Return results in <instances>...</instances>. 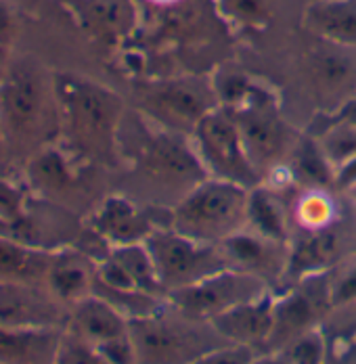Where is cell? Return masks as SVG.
I'll return each instance as SVG.
<instances>
[{
	"instance_id": "obj_1",
	"label": "cell",
	"mask_w": 356,
	"mask_h": 364,
	"mask_svg": "<svg viewBox=\"0 0 356 364\" xmlns=\"http://www.w3.org/2000/svg\"><path fill=\"white\" fill-rule=\"evenodd\" d=\"M0 124L11 151H28L59 134L55 73L34 57L9 61L0 77Z\"/></svg>"
},
{
	"instance_id": "obj_2",
	"label": "cell",
	"mask_w": 356,
	"mask_h": 364,
	"mask_svg": "<svg viewBox=\"0 0 356 364\" xmlns=\"http://www.w3.org/2000/svg\"><path fill=\"white\" fill-rule=\"evenodd\" d=\"M59 136L71 153L88 159L111 157L122 103L103 86L75 73H55Z\"/></svg>"
},
{
	"instance_id": "obj_3",
	"label": "cell",
	"mask_w": 356,
	"mask_h": 364,
	"mask_svg": "<svg viewBox=\"0 0 356 364\" xmlns=\"http://www.w3.org/2000/svg\"><path fill=\"white\" fill-rule=\"evenodd\" d=\"M249 188L208 176L197 182L170 212V226L180 235L218 245L248 226Z\"/></svg>"
},
{
	"instance_id": "obj_4",
	"label": "cell",
	"mask_w": 356,
	"mask_h": 364,
	"mask_svg": "<svg viewBox=\"0 0 356 364\" xmlns=\"http://www.w3.org/2000/svg\"><path fill=\"white\" fill-rule=\"evenodd\" d=\"M189 139L208 176L237 182L246 188L262 184V176L249 159L239 126L229 107L218 105L204 115Z\"/></svg>"
},
{
	"instance_id": "obj_5",
	"label": "cell",
	"mask_w": 356,
	"mask_h": 364,
	"mask_svg": "<svg viewBox=\"0 0 356 364\" xmlns=\"http://www.w3.org/2000/svg\"><path fill=\"white\" fill-rule=\"evenodd\" d=\"M268 283L235 268H222L191 285L166 293L168 306H172L180 316L195 323L208 321L231 312L233 308L253 301L268 293Z\"/></svg>"
},
{
	"instance_id": "obj_6",
	"label": "cell",
	"mask_w": 356,
	"mask_h": 364,
	"mask_svg": "<svg viewBox=\"0 0 356 364\" xmlns=\"http://www.w3.org/2000/svg\"><path fill=\"white\" fill-rule=\"evenodd\" d=\"M142 109L164 130L191 136L204 115L220 105L214 82L201 77H174L151 84L142 92Z\"/></svg>"
},
{
	"instance_id": "obj_7",
	"label": "cell",
	"mask_w": 356,
	"mask_h": 364,
	"mask_svg": "<svg viewBox=\"0 0 356 364\" xmlns=\"http://www.w3.org/2000/svg\"><path fill=\"white\" fill-rule=\"evenodd\" d=\"M145 245L153 257L164 291H174L191 285L212 272L229 268L218 245H208L180 235L172 226L155 228Z\"/></svg>"
},
{
	"instance_id": "obj_8",
	"label": "cell",
	"mask_w": 356,
	"mask_h": 364,
	"mask_svg": "<svg viewBox=\"0 0 356 364\" xmlns=\"http://www.w3.org/2000/svg\"><path fill=\"white\" fill-rule=\"evenodd\" d=\"M239 126L249 159L258 168L262 182L271 170L285 164L298 141L291 139L289 126L279 115L273 97L262 88H256L248 101L237 107H229Z\"/></svg>"
},
{
	"instance_id": "obj_9",
	"label": "cell",
	"mask_w": 356,
	"mask_h": 364,
	"mask_svg": "<svg viewBox=\"0 0 356 364\" xmlns=\"http://www.w3.org/2000/svg\"><path fill=\"white\" fill-rule=\"evenodd\" d=\"M218 250L229 268L249 272L268 285L287 274L289 243L256 232L249 226L218 243Z\"/></svg>"
},
{
	"instance_id": "obj_10",
	"label": "cell",
	"mask_w": 356,
	"mask_h": 364,
	"mask_svg": "<svg viewBox=\"0 0 356 364\" xmlns=\"http://www.w3.org/2000/svg\"><path fill=\"white\" fill-rule=\"evenodd\" d=\"M59 4L88 36L103 44L126 40L139 23L135 0H59Z\"/></svg>"
},
{
	"instance_id": "obj_11",
	"label": "cell",
	"mask_w": 356,
	"mask_h": 364,
	"mask_svg": "<svg viewBox=\"0 0 356 364\" xmlns=\"http://www.w3.org/2000/svg\"><path fill=\"white\" fill-rule=\"evenodd\" d=\"M157 214L159 208L145 210L124 197H109L101 205V210L95 214L90 226L111 247L142 243L155 228L170 226V222L155 218Z\"/></svg>"
},
{
	"instance_id": "obj_12",
	"label": "cell",
	"mask_w": 356,
	"mask_h": 364,
	"mask_svg": "<svg viewBox=\"0 0 356 364\" xmlns=\"http://www.w3.org/2000/svg\"><path fill=\"white\" fill-rule=\"evenodd\" d=\"M346 243L342 224L315 232H302L300 239L289 241V264L285 277L298 281L319 277L346 255Z\"/></svg>"
},
{
	"instance_id": "obj_13",
	"label": "cell",
	"mask_w": 356,
	"mask_h": 364,
	"mask_svg": "<svg viewBox=\"0 0 356 364\" xmlns=\"http://www.w3.org/2000/svg\"><path fill=\"white\" fill-rule=\"evenodd\" d=\"M128 337L132 341L137 360L145 363H174L191 356L187 352V333L177 323L164 321L157 312L132 316L128 321Z\"/></svg>"
},
{
	"instance_id": "obj_14",
	"label": "cell",
	"mask_w": 356,
	"mask_h": 364,
	"mask_svg": "<svg viewBox=\"0 0 356 364\" xmlns=\"http://www.w3.org/2000/svg\"><path fill=\"white\" fill-rule=\"evenodd\" d=\"M70 333L84 339L99 352L107 343L128 335V318L107 297L90 293L88 297L73 304Z\"/></svg>"
},
{
	"instance_id": "obj_15",
	"label": "cell",
	"mask_w": 356,
	"mask_h": 364,
	"mask_svg": "<svg viewBox=\"0 0 356 364\" xmlns=\"http://www.w3.org/2000/svg\"><path fill=\"white\" fill-rule=\"evenodd\" d=\"M97 283V262L78 247H61L51 255L46 285L57 299L80 301Z\"/></svg>"
},
{
	"instance_id": "obj_16",
	"label": "cell",
	"mask_w": 356,
	"mask_h": 364,
	"mask_svg": "<svg viewBox=\"0 0 356 364\" xmlns=\"http://www.w3.org/2000/svg\"><path fill=\"white\" fill-rule=\"evenodd\" d=\"M214 328L220 337L229 339L231 343L253 346V343H268L273 325H275V299L264 293L262 297L241 304L231 312L212 321Z\"/></svg>"
},
{
	"instance_id": "obj_17",
	"label": "cell",
	"mask_w": 356,
	"mask_h": 364,
	"mask_svg": "<svg viewBox=\"0 0 356 364\" xmlns=\"http://www.w3.org/2000/svg\"><path fill=\"white\" fill-rule=\"evenodd\" d=\"M57 308L34 283H0V325L53 327Z\"/></svg>"
},
{
	"instance_id": "obj_18",
	"label": "cell",
	"mask_w": 356,
	"mask_h": 364,
	"mask_svg": "<svg viewBox=\"0 0 356 364\" xmlns=\"http://www.w3.org/2000/svg\"><path fill=\"white\" fill-rule=\"evenodd\" d=\"M304 26L323 42L356 50V0H313Z\"/></svg>"
},
{
	"instance_id": "obj_19",
	"label": "cell",
	"mask_w": 356,
	"mask_h": 364,
	"mask_svg": "<svg viewBox=\"0 0 356 364\" xmlns=\"http://www.w3.org/2000/svg\"><path fill=\"white\" fill-rule=\"evenodd\" d=\"M61 337L51 327L0 325V363H48L57 360Z\"/></svg>"
},
{
	"instance_id": "obj_20",
	"label": "cell",
	"mask_w": 356,
	"mask_h": 364,
	"mask_svg": "<svg viewBox=\"0 0 356 364\" xmlns=\"http://www.w3.org/2000/svg\"><path fill=\"white\" fill-rule=\"evenodd\" d=\"M51 255L0 235V283H38L46 279Z\"/></svg>"
},
{
	"instance_id": "obj_21",
	"label": "cell",
	"mask_w": 356,
	"mask_h": 364,
	"mask_svg": "<svg viewBox=\"0 0 356 364\" xmlns=\"http://www.w3.org/2000/svg\"><path fill=\"white\" fill-rule=\"evenodd\" d=\"M289 220L295 222L300 232H315L340 224V203L331 186H302Z\"/></svg>"
},
{
	"instance_id": "obj_22",
	"label": "cell",
	"mask_w": 356,
	"mask_h": 364,
	"mask_svg": "<svg viewBox=\"0 0 356 364\" xmlns=\"http://www.w3.org/2000/svg\"><path fill=\"white\" fill-rule=\"evenodd\" d=\"M248 226L256 232L289 243V212L277 197V191L264 184L249 188Z\"/></svg>"
},
{
	"instance_id": "obj_23",
	"label": "cell",
	"mask_w": 356,
	"mask_h": 364,
	"mask_svg": "<svg viewBox=\"0 0 356 364\" xmlns=\"http://www.w3.org/2000/svg\"><path fill=\"white\" fill-rule=\"evenodd\" d=\"M28 178L42 193H57L71 181L70 159L55 146H42L28 161Z\"/></svg>"
},
{
	"instance_id": "obj_24",
	"label": "cell",
	"mask_w": 356,
	"mask_h": 364,
	"mask_svg": "<svg viewBox=\"0 0 356 364\" xmlns=\"http://www.w3.org/2000/svg\"><path fill=\"white\" fill-rule=\"evenodd\" d=\"M224 17L241 28H262L268 21V0H216Z\"/></svg>"
},
{
	"instance_id": "obj_25",
	"label": "cell",
	"mask_w": 356,
	"mask_h": 364,
	"mask_svg": "<svg viewBox=\"0 0 356 364\" xmlns=\"http://www.w3.org/2000/svg\"><path fill=\"white\" fill-rule=\"evenodd\" d=\"M26 201V193L17 184L6 181L4 174H0V220L15 218L23 210Z\"/></svg>"
},
{
	"instance_id": "obj_26",
	"label": "cell",
	"mask_w": 356,
	"mask_h": 364,
	"mask_svg": "<svg viewBox=\"0 0 356 364\" xmlns=\"http://www.w3.org/2000/svg\"><path fill=\"white\" fill-rule=\"evenodd\" d=\"M289 354H291V360L295 363H317L320 358V341L308 331L291 341Z\"/></svg>"
},
{
	"instance_id": "obj_27",
	"label": "cell",
	"mask_w": 356,
	"mask_h": 364,
	"mask_svg": "<svg viewBox=\"0 0 356 364\" xmlns=\"http://www.w3.org/2000/svg\"><path fill=\"white\" fill-rule=\"evenodd\" d=\"M17 34V17L11 0H0V46L9 50Z\"/></svg>"
},
{
	"instance_id": "obj_28",
	"label": "cell",
	"mask_w": 356,
	"mask_h": 364,
	"mask_svg": "<svg viewBox=\"0 0 356 364\" xmlns=\"http://www.w3.org/2000/svg\"><path fill=\"white\" fill-rule=\"evenodd\" d=\"M350 299H356V264L329 289V301L333 306L350 301Z\"/></svg>"
},
{
	"instance_id": "obj_29",
	"label": "cell",
	"mask_w": 356,
	"mask_h": 364,
	"mask_svg": "<svg viewBox=\"0 0 356 364\" xmlns=\"http://www.w3.org/2000/svg\"><path fill=\"white\" fill-rule=\"evenodd\" d=\"M325 119L331 122H348V124H356V95H352L350 99H346L344 103H340L335 109H331L329 113H323Z\"/></svg>"
},
{
	"instance_id": "obj_30",
	"label": "cell",
	"mask_w": 356,
	"mask_h": 364,
	"mask_svg": "<svg viewBox=\"0 0 356 364\" xmlns=\"http://www.w3.org/2000/svg\"><path fill=\"white\" fill-rule=\"evenodd\" d=\"M11 155V149L6 143V136H4V130H2V124H0V174H2V166L6 164V157Z\"/></svg>"
},
{
	"instance_id": "obj_31",
	"label": "cell",
	"mask_w": 356,
	"mask_h": 364,
	"mask_svg": "<svg viewBox=\"0 0 356 364\" xmlns=\"http://www.w3.org/2000/svg\"><path fill=\"white\" fill-rule=\"evenodd\" d=\"M6 65H9V59H6V48H2L0 46V77H2V73L6 70Z\"/></svg>"
},
{
	"instance_id": "obj_32",
	"label": "cell",
	"mask_w": 356,
	"mask_h": 364,
	"mask_svg": "<svg viewBox=\"0 0 356 364\" xmlns=\"http://www.w3.org/2000/svg\"><path fill=\"white\" fill-rule=\"evenodd\" d=\"M346 193L350 195V201H352V205H355V214H356V184H355V186H350V188H348Z\"/></svg>"
},
{
	"instance_id": "obj_33",
	"label": "cell",
	"mask_w": 356,
	"mask_h": 364,
	"mask_svg": "<svg viewBox=\"0 0 356 364\" xmlns=\"http://www.w3.org/2000/svg\"><path fill=\"white\" fill-rule=\"evenodd\" d=\"M153 4H172V2H177V0H151Z\"/></svg>"
}]
</instances>
